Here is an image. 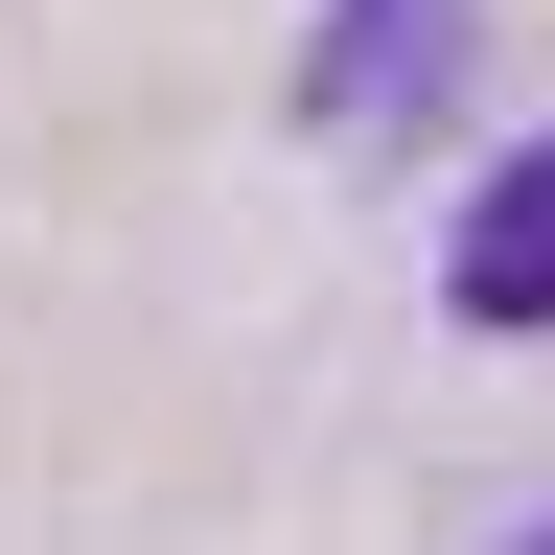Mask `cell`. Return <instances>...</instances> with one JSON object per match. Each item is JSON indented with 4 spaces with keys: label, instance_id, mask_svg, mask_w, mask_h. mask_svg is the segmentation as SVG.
<instances>
[{
    "label": "cell",
    "instance_id": "1",
    "mask_svg": "<svg viewBox=\"0 0 555 555\" xmlns=\"http://www.w3.org/2000/svg\"><path fill=\"white\" fill-rule=\"evenodd\" d=\"M440 93H463V0H324V47H301L324 139H416Z\"/></svg>",
    "mask_w": 555,
    "mask_h": 555
},
{
    "label": "cell",
    "instance_id": "2",
    "mask_svg": "<svg viewBox=\"0 0 555 555\" xmlns=\"http://www.w3.org/2000/svg\"><path fill=\"white\" fill-rule=\"evenodd\" d=\"M440 301H463V324H509V347L555 324V139L463 185V255H440Z\"/></svg>",
    "mask_w": 555,
    "mask_h": 555
},
{
    "label": "cell",
    "instance_id": "3",
    "mask_svg": "<svg viewBox=\"0 0 555 555\" xmlns=\"http://www.w3.org/2000/svg\"><path fill=\"white\" fill-rule=\"evenodd\" d=\"M509 555H555V532H509Z\"/></svg>",
    "mask_w": 555,
    "mask_h": 555
}]
</instances>
